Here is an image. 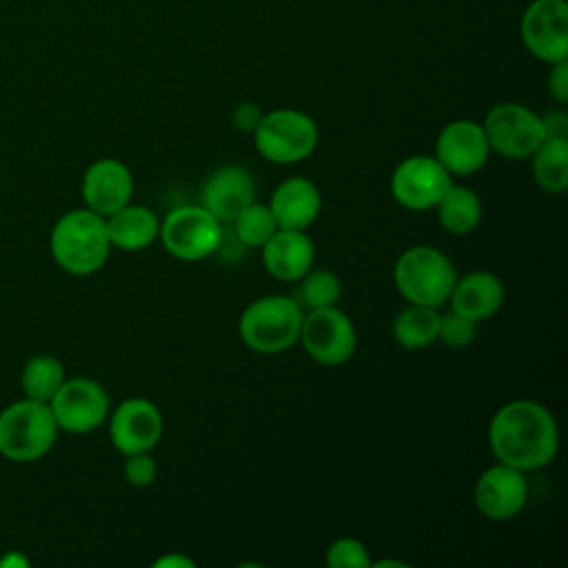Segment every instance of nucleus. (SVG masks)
Instances as JSON below:
<instances>
[{"label":"nucleus","mask_w":568,"mask_h":568,"mask_svg":"<svg viewBox=\"0 0 568 568\" xmlns=\"http://www.w3.org/2000/svg\"><path fill=\"white\" fill-rule=\"evenodd\" d=\"M306 355L322 366L346 364L357 348V333L351 317L337 306L306 311L300 339Z\"/></svg>","instance_id":"nucleus-9"},{"label":"nucleus","mask_w":568,"mask_h":568,"mask_svg":"<svg viewBox=\"0 0 568 568\" xmlns=\"http://www.w3.org/2000/svg\"><path fill=\"white\" fill-rule=\"evenodd\" d=\"M106 222L91 209L64 213L51 231L53 260L73 275H91L100 271L111 253Z\"/></svg>","instance_id":"nucleus-2"},{"label":"nucleus","mask_w":568,"mask_h":568,"mask_svg":"<svg viewBox=\"0 0 568 568\" xmlns=\"http://www.w3.org/2000/svg\"><path fill=\"white\" fill-rule=\"evenodd\" d=\"M442 311L422 304H408L393 320V337L406 351H422L437 342Z\"/></svg>","instance_id":"nucleus-23"},{"label":"nucleus","mask_w":568,"mask_h":568,"mask_svg":"<svg viewBox=\"0 0 568 568\" xmlns=\"http://www.w3.org/2000/svg\"><path fill=\"white\" fill-rule=\"evenodd\" d=\"M535 184L552 195L568 189V138H546L530 155Z\"/></svg>","instance_id":"nucleus-24"},{"label":"nucleus","mask_w":568,"mask_h":568,"mask_svg":"<svg viewBox=\"0 0 568 568\" xmlns=\"http://www.w3.org/2000/svg\"><path fill=\"white\" fill-rule=\"evenodd\" d=\"M153 566H162V568H178V566H184V568H191L193 561L186 559V557H180V555H166V557H160Z\"/></svg>","instance_id":"nucleus-34"},{"label":"nucleus","mask_w":568,"mask_h":568,"mask_svg":"<svg viewBox=\"0 0 568 568\" xmlns=\"http://www.w3.org/2000/svg\"><path fill=\"white\" fill-rule=\"evenodd\" d=\"M133 175L129 166L115 158L95 160L82 175V197L87 209L102 217L115 213L131 202Z\"/></svg>","instance_id":"nucleus-17"},{"label":"nucleus","mask_w":568,"mask_h":568,"mask_svg":"<svg viewBox=\"0 0 568 568\" xmlns=\"http://www.w3.org/2000/svg\"><path fill=\"white\" fill-rule=\"evenodd\" d=\"M255 200V180L240 164L215 169L202 184L200 204L222 224H231L235 215Z\"/></svg>","instance_id":"nucleus-16"},{"label":"nucleus","mask_w":568,"mask_h":568,"mask_svg":"<svg viewBox=\"0 0 568 568\" xmlns=\"http://www.w3.org/2000/svg\"><path fill=\"white\" fill-rule=\"evenodd\" d=\"M504 297H506L504 284L495 273L470 271V273L457 275L453 291L448 295V306L450 311L479 324L493 317L501 308Z\"/></svg>","instance_id":"nucleus-20"},{"label":"nucleus","mask_w":568,"mask_h":568,"mask_svg":"<svg viewBox=\"0 0 568 568\" xmlns=\"http://www.w3.org/2000/svg\"><path fill=\"white\" fill-rule=\"evenodd\" d=\"M162 433V410L144 397H131L120 402L109 419L111 444L122 455L151 453L160 444Z\"/></svg>","instance_id":"nucleus-13"},{"label":"nucleus","mask_w":568,"mask_h":568,"mask_svg":"<svg viewBox=\"0 0 568 568\" xmlns=\"http://www.w3.org/2000/svg\"><path fill=\"white\" fill-rule=\"evenodd\" d=\"M475 335H477V322H473L450 308L446 313H442L437 339L444 342L448 348H464L475 339Z\"/></svg>","instance_id":"nucleus-29"},{"label":"nucleus","mask_w":568,"mask_h":568,"mask_svg":"<svg viewBox=\"0 0 568 568\" xmlns=\"http://www.w3.org/2000/svg\"><path fill=\"white\" fill-rule=\"evenodd\" d=\"M342 297V282L339 277L328 268H311L297 280V288L293 293V300L300 304V308L315 311L326 306H337Z\"/></svg>","instance_id":"nucleus-26"},{"label":"nucleus","mask_w":568,"mask_h":568,"mask_svg":"<svg viewBox=\"0 0 568 568\" xmlns=\"http://www.w3.org/2000/svg\"><path fill=\"white\" fill-rule=\"evenodd\" d=\"M548 93L550 98L564 106L568 102V60H559L555 64H550V73L546 80Z\"/></svg>","instance_id":"nucleus-31"},{"label":"nucleus","mask_w":568,"mask_h":568,"mask_svg":"<svg viewBox=\"0 0 568 568\" xmlns=\"http://www.w3.org/2000/svg\"><path fill=\"white\" fill-rule=\"evenodd\" d=\"M453 184V175L435 155H408L390 175V195L408 211H428Z\"/></svg>","instance_id":"nucleus-11"},{"label":"nucleus","mask_w":568,"mask_h":568,"mask_svg":"<svg viewBox=\"0 0 568 568\" xmlns=\"http://www.w3.org/2000/svg\"><path fill=\"white\" fill-rule=\"evenodd\" d=\"M544 129H546V138H568V115L566 111L557 109L550 111L546 115H541Z\"/></svg>","instance_id":"nucleus-33"},{"label":"nucleus","mask_w":568,"mask_h":568,"mask_svg":"<svg viewBox=\"0 0 568 568\" xmlns=\"http://www.w3.org/2000/svg\"><path fill=\"white\" fill-rule=\"evenodd\" d=\"M224 224L202 204L171 209L160 222V242L169 255L182 262H200L215 255L224 242Z\"/></svg>","instance_id":"nucleus-7"},{"label":"nucleus","mask_w":568,"mask_h":568,"mask_svg":"<svg viewBox=\"0 0 568 568\" xmlns=\"http://www.w3.org/2000/svg\"><path fill=\"white\" fill-rule=\"evenodd\" d=\"M521 42L537 60L555 64L568 60V4L564 0H532L521 16Z\"/></svg>","instance_id":"nucleus-12"},{"label":"nucleus","mask_w":568,"mask_h":568,"mask_svg":"<svg viewBox=\"0 0 568 568\" xmlns=\"http://www.w3.org/2000/svg\"><path fill=\"white\" fill-rule=\"evenodd\" d=\"M257 153L273 164H297L306 160L320 142L315 120L297 109L266 111L253 131Z\"/></svg>","instance_id":"nucleus-6"},{"label":"nucleus","mask_w":568,"mask_h":568,"mask_svg":"<svg viewBox=\"0 0 568 568\" xmlns=\"http://www.w3.org/2000/svg\"><path fill=\"white\" fill-rule=\"evenodd\" d=\"M231 226H233L235 240L242 246H253V248H260L262 244H266L273 237V233L280 229L277 222H275L273 211L268 209V204H262L257 200L246 204L235 215Z\"/></svg>","instance_id":"nucleus-27"},{"label":"nucleus","mask_w":568,"mask_h":568,"mask_svg":"<svg viewBox=\"0 0 568 568\" xmlns=\"http://www.w3.org/2000/svg\"><path fill=\"white\" fill-rule=\"evenodd\" d=\"M488 446L497 462L530 473L548 466L559 448L552 413L535 399L499 406L488 424Z\"/></svg>","instance_id":"nucleus-1"},{"label":"nucleus","mask_w":568,"mask_h":568,"mask_svg":"<svg viewBox=\"0 0 568 568\" xmlns=\"http://www.w3.org/2000/svg\"><path fill=\"white\" fill-rule=\"evenodd\" d=\"M58 428L73 435H84L104 424L111 410L104 386L91 377H71L49 402Z\"/></svg>","instance_id":"nucleus-10"},{"label":"nucleus","mask_w":568,"mask_h":568,"mask_svg":"<svg viewBox=\"0 0 568 568\" xmlns=\"http://www.w3.org/2000/svg\"><path fill=\"white\" fill-rule=\"evenodd\" d=\"M437 222L450 235H468L481 222L484 209L479 195L464 184H450L442 200L435 204Z\"/></svg>","instance_id":"nucleus-22"},{"label":"nucleus","mask_w":568,"mask_h":568,"mask_svg":"<svg viewBox=\"0 0 568 568\" xmlns=\"http://www.w3.org/2000/svg\"><path fill=\"white\" fill-rule=\"evenodd\" d=\"M368 548L355 537H339L326 550L328 568H371Z\"/></svg>","instance_id":"nucleus-28"},{"label":"nucleus","mask_w":568,"mask_h":568,"mask_svg":"<svg viewBox=\"0 0 568 568\" xmlns=\"http://www.w3.org/2000/svg\"><path fill=\"white\" fill-rule=\"evenodd\" d=\"M473 499L477 510L490 521L517 517L528 501V479L524 470L497 462L475 481Z\"/></svg>","instance_id":"nucleus-14"},{"label":"nucleus","mask_w":568,"mask_h":568,"mask_svg":"<svg viewBox=\"0 0 568 568\" xmlns=\"http://www.w3.org/2000/svg\"><path fill=\"white\" fill-rule=\"evenodd\" d=\"M64 379V364L55 355H36L24 364L20 386L24 397L49 404Z\"/></svg>","instance_id":"nucleus-25"},{"label":"nucleus","mask_w":568,"mask_h":568,"mask_svg":"<svg viewBox=\"0 0 568 568\" xmlns=\"http://www.w3.org/2000/svg\"><path fill=\"white\" fill-rule=\"evenodd\" d=\"M124 466H122V475L124 481L129 486L135 488H146L155 481L158 477V464L151 457V453H133V455H124Z\"/></svg>","instance_id":"nucleus-30"},{"label":"nucleus","mask_w":568,"mask_h":568,"mask_svg":"<svg viewBox=\"0 0 568 568\" xmlns=\"http://www.w3.org/2000/svg\"><path fill=\"white\" fill-rule=\"evenodd\" d=\"M457 268L446 253L435 246H408L393 266V282L408 304L442 308L448 302Z\"/></svg>","instance_id":"nucleus-3"},{"label":"nucleus","mask_w":568,"mask_h":568,"mask_svg":"<svg viewBox=\"0 0 568 568\" xmlns=\"http://www.w3.org/2000/svg\"><path fill=\"white\" fill-rule=\"evenodd\" d=\"M106 235L111 246L120 251H142L149 248L160 235V220L149 206L124 204L115 213L104 217Z\"/></svg>","instance_id":"nucleus-21"},{"label":"nucleus","mask_w":568,"mask_h":568,"mask_svg":"<svg viewBox=\"0 0 568 568\" xmlns=\"http://www.w3.org/2000/svg\"><path fill=\"white\" fill-rule=\"evenodd\" d=\"M0 566H2V568H4V566H29V559L22 557V555H18V552H13V555H7L4 559H0Z\"/></svg>","instance_id":"nucleus-35"},{"label":"nucleus","mask_w":568,"mask_h":568,"mask_svg":"<svg viewBox=\"0 0 568 568\" xmlns=\"http://www.w3.org/2000/svg\"><path fill=\"white\" fill-rule=\"evenodd\" d=\"M268 209L273 211L280 229L306 231L320 217L322 193L308 178H286L271 193Z\"/></svg>","instance_id":"nucleus-19"},{"label":"nucleus","mask_w":568,"mask_h":568,"mask_svg":"<svg viewBox=\"0 0 568 568\" xmlns=\"http://www.w3.org/2000/svg\"><path fill=\"white\" fill-rule=\"evenodd\" d=\"M304 311L293 295H264L240 315L237 333L244 346L262 355H275L300 339Z\"/></svg>","instance_id":"nucleus-4"},{"label":"nucleus","mask_w":568,"mask_h":568,"mask_svg":"<svg viewBox=\"0 0 568 568\" xmlns=\"http://www.w3.org/2000/svg\"><path fill=\"white\" fill-rule=\"evenodd\" d=\"M262 115H264V111H262L255 102H240V104L233 109L231 120H233V124H235L240 131L253 133L255 126L260 124Z\"/></svg>","instance_id":"nucleus-32"},{"label":"nucleus","mask_w":568,"mask_h":568,"mask_svg":"<svg viewBox=\"0 0 568 568\" xmlns=\"http://www.w3.org/2000/svg\"><path fill=\"white\" fill-rule=\"evenodd\" d=\"M481 126L490 151L506 160H528L546 140L541 115L519 102L495 104Z\"/></svg>","instance_id":"nucleus-8"},{"label":"nucleus","mask_w":568,"mask_h":568,"mask_svg":"<svg viewBox=\"0 0 568 568\" xmlns=\"http://www.w3.org/2000/svg\"><path fill=\"white\" fill-rule=\"evenodd\" d=\"M260 248L264 271L280 282H297L315 264V246L304 231L277 229Z\"/></svg>","instance_id":"nucleus-18"},{"label":"nucleus","mask_w":568,"mask_h":568,"mask_svg":"<svg viewBox=\"0 0 568 568\" xmlns=\"http://www.w3.org/2000/svg\"><path fill=\"white\" fill-rule=\"evenodd\" d=\"M58 422L51 406L36 399H20L0 413V453L13 462L44 457L58 439Z\"/></svg>","instance_id":"nucleus-5"},{"label":"nucleus","mask_w":568,"mask_h":568,"mask_svg":"<svg viewBox=\"0 0 568 568\" xmlns=\"http://www.w3.org/2000/svg\"><path fill=\"white\" fill-rule=\"evenodd\" d=\"M490 155L484 126L475 120L448 122L435 140V160L455 178L477 173Z\"/></svg>","instance_id":"nucleus-15"}]
</instances>
